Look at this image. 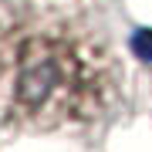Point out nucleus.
I'll use <instances>...</instances> for the list:
<instances>
[{"label": "nucleus", "instance_id": "1", "mask_svg": "<svg viewBox=\"0 0 152 152\" xmlns=\"http://www.w3.org/2000/svg\"><path fill=\"white\" fill-rule=\"evenodd\" d=\"M112 44L71 14L0 10V112L34 132L102 122L122 98Z\"/></svg>", "mask_w": 152, "mask_h": 152}, {"label": "nucleus", "instance_id": "2", "mask_svg": "<svg viewBox=\"0 0 152 152\" xmlns=\"http://www.w3.org/2000/svg\"><path fill=\"white\" fill-rule=\"evenodd\" d=\"M4 7H17V10H44V14H71L81 17L95 7L108 4V0H0Z\"/></svg>", "mask_w": 152, "mask_h": 152}, {"label": "nucleus", "instance_id": "3", "mask_svg": "<svg viewBox=\"0 0 152 152\" xmlns=\"http://www.w3.org/2000/svg\"><path fill=\"white\" fill-rule=\"evenodd\" d=\"M132 48H135L139 58H152V31H139L135 41H132Z\"/></svg>", "mask_w": 152, "mask_h": 152}]
</instances>
